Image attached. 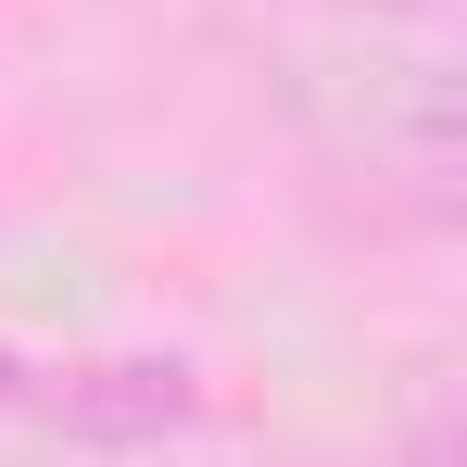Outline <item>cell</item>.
Here are the masks:
<instances>
[{"instance_id": "7a4b0ae2", "label": "cell", "mask_w": 467, "mask_h": 467, "mask_svg": "<svg viewBox=\"0 0 467 467\" xmlns=\"http://www.w3.org/2000/svg\"><path fill=\"white\" fill-rule=\"evenodd\" d=\"M404 467H455V404H442V391L404 417Z\"/></svg>"}, {"instance_id": "277c9868", "label": "cell", "mask_w": 467, "mask_h": 467, "mask_svg": "<svg viewBox=\"0 0 467 467\" xmlns=\"http://www.w3.org/2000/svg\"><path fill=\"white\" fill-rule=\"evenodd\" d=\"M391 13H430V0H391Z\"/></svg>"}, {"instance_id": "3957f363", "label": "cell", "mask_w": 467, "mask_h": 467, "mask_svg": "<svg viewBox=\"0 0 467 467\" xmlns=\"http://www.w3.org/2000/svg\"><path fill=\"white\" fill-rule=\"evenodd\" d=\"M38 391H51V367H26V354L0 341V417H38Z\"/></svg>"}, {"instance_id": "6da1fadb", "label": "cell", "mask_w": 467, "mask_h": 467, "mask_svg": "<svg viewBox=\"0 0 467 467\" xmlns=\"http://www.w3.org/2000/svg\"><path fill=\"white\" fill-rule=\"evenodd\" d=\"M38 417H51V430H77V442H177V430L202 417V379H190V367H164V354H114V367H51Z\"/></svg>"}]
</instances>
